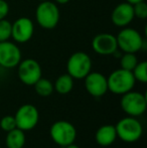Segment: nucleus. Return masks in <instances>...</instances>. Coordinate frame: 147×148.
<instances>
[{
  "mask_svg": "<svg viewBox=\"0 0 147 148\" xmlns=\"http://www.w3.org/2000/svg\"><path fill=\"white\" fill-rule=\"evenodd\" d=\"M135 78L132 72L123 69L115 70L107 78L108 91L116 95H123L127 92L133 90L135 86Z\"/></svg>",
  "mask_w": 147,
  "mask_h": 148,
  "instance_id": "f257e3e1",
  "label": "nucleus"
},
{
  "mask_svg": "<svg viewBox=\"0 0 147 148\" xmlns=\"http://www.w3.org/2000/svg\"><path fill=\"white\" fill-rule=\"evenodd\" d=\"M61 17L57 3L51 0L41 1L36 10V19L40 27L44 29H53L57 25Z\"/></svg>",
  "mask_w": 147,
  "mask_h": 148,
  "instance_id": "f03ea898",
  "label": "nucleus"
},
{
  "mask_svg": "<svg viewBox=\"0 0 147 148\" xmlns=\"http://www.w3.org/2000/svg\"><path fill=\"white\" fill-rule=\"evenodd\" d=\"M117 137L126 143L136 142L143 134V127L139 120L135 117L128 116L122 118L115 125Z\"/></svg>",
  "mask_w": 147,
  "mask_h": 148,
  "instance_id": "7ed1b4c3",
  "label": "nucleus"
},
{
  "mask_svg": "<svg viewBox=\"0 0 147 148\" xmlns=\"http://www.w3.org/2000/svg\"><path fill=\"white\" fill-rule=\"evenodd\" d=\"M118 49L123 53H136L141 51L144 45V39L138 30L131 27H122L116 35Z\"/></svg>",
  "mask_w": 147,
  "mask_h": 148,
  "instance_id": "20e7f679",
  "label": "nucleus"
},
{
  "mask_svg": "<svg viewBox=\"0 0 147 148\" xmlns=\"http://www.w3.org/2000/svg\"><path fill=\"white\" fill-rule=\"evenodd\" d=\"M49 135L55 144L66 147L75 143L77 138V129L69 121L59 120L51 126Z\"/></svg>",
  "mask_w": 147,
  "mask_h": 148,
  "instance_id": "39448f33",
  "label": "nucleus"
},
{
  "mask_svg": "<svg viewBox=\"0 0 147 148\" xmlns=\"http://www.w3.org/2000/svg\"><path fill=\"white\" fill-rule=\"evenodd\" d=\"M120 106L128 116L139 117L145 113L147 100L144 94L131 90L122 95Z\"/></svg>",
  "mask_w": 147,
  "mask_h": 148,
  "instance_id": "423d86ee",
  "label": "nucleus"
},
{
  "mask_svg": "<svg viewBox=\"0 0 147 148\" xmlns=\"http://www.w3.org/2000/svg\"><path fill=\"white\" fill-rule=\"evenodd\" d=\"M92 71V60L84 51H76L67 62V72L74 80H83Z\"/></svg>",
  "mask_w": 147,
  "mask_h": 148,
  "instance_id": "0eeeda50",
  "label": "nucleus"
},
{
  "mask_svg": "<svg viewBox=\"0 0 147 148\" xmlns=\"http://www.w3.org/2000/svg\"><path fill=\"white\" fill-rule=\"evenodd\" d=\"M17 76L20 82L26 86H34L42 76V70L37 60L25 59L18 64Z\"/></svg>",
  "mask_w": 147,
  "mask_h": 148,
  "instance_id": "6e6552de",
  "label": "nucleus"
},
{
  "mask_svg": "<svg viewBox=\"0 0 147 148\" xmlns=\"http://www.w3.org/2000/svg\"><path fill=\"white\" fill-rule=\"evenodd\" d=\"M14 118L16 127L25 132L36 128L39 120V112L34 105L24 104L17 109Z\"/></svg>",
  "mask_w": 147,
  "mask_h": 148,
  "instance_id": "1a4fd4ad",
  "label": "nucleus"
},
{
  "mask_svg": "<svg viewBox=\"0 0 147 148\" xmlns=\"http://www.w3.org/2000/svg\"><path fill=\"white\" fill-rule=\"evenodd\" d=\"M21 51L12 41H0V66L5 69H13L21 62Z\"/></svg>",
  "mask_w": 147,
  "mask_h": 148,
  "instance_id": "9d476101",
  "label": "nucleus"
},
{
  "mask_svg": "<svg viewBox=\"0 0 147 148\" xmlns=\"http://www.w3.org/2000/svg\"><path fill=\"white\" fill-rule=\"evenodd\" d=\"M34 33V24L32 20L25 16L17 18L12 23L11 38L17 43H25L32 38Z\"/></svg>",
  "mask_w": 147,
  "mask_h": 148,
  "instance_id": "9b49d317",
  "label": "nucleus"
},
{
  "mask_svg": "<svg viewBox=\"0 0 147 148\" xmlns=\"http://www.w3.org/2000/svg\"><path fill=\"white\" fill-rule=\"evenodd\" d=\"M84 80H85V88H86V91L91 96H93V97L100 98L108 92L107 78L102 73L92 72L91 71L85 77Z\"/></svg>",
  "mask_w": 147,
  "mask_h": 148,
  "instance_id": "f8f14e48",
  "label": "nucleus"
},
{
  "mask_svg": "<svg viewBox=\"0 0 147 148\" xmlns=\"http://www.w3.org/2000/svg\"><path fill=\"white\" fill-rule=\"evenodd\" d=\"M93 51L100 56L115 55L118 51L117 39L112 33H99L92 40Z\"/></svg>",
  "mask_w": 147,
  "mask_h": 148,
  "instance_id": "ddd939ff",
  "label": "nucleus"
},
{
  "mask_svg": "<svg viewBox=\"0 0 147 148\" xmlns=\"http://www.w3.org/2000/svg\"><path fill=\"white\" fill-rule=\"evenodd\" d=\"M135 18L133 11V5L128 2H122L118 4L111 13V21L118 27H126Z\"/></svg>",
  "mask_w": 147,
  "mask_h": 148,
  "instance_id": "4468645a",
  "label": "nucleus"
},
{
  "mask_svg": "<svg viewBox=\"0 0 147 148\" xmlns=\"http://www.w3.org/2000/svg\"><path fill=\"white\" fill-rule=\"evenodd\" d=\"M117 139V133L114 125L107 124L101 126L95 133V140L100 146H110Z\"/></svg>",
  "mask_w": 147,
  "mask_h": 148,
  "instance_id": "2eb2a0df",
  "label": "nucleus"
},
{
  "mask_svg": "<svg viewBox=\"0 0 147 148\" xmlns=\"http://www.w3.org/2000/svg\"><path fill=\"white\" fill-rule=\"evenodd\" d=\"M5 138V143L7 148H23L26 141V136L24 131L19 128H14L13 130L8 131Z\"/></svg>",
  "mask_w": 147,
  "mask_h": 148,
  "instance_id": "dca6fc26",
  "label": "nucleus"
},
{
  "mask_svg": "<svg viewBox=\"0 0 147 148\" xmlns=\"http://www.w3.org/2000/svg\"><path fill=\"white\" fill-rule=\"evenodd\" d=\"M74 88V79L69 74L61 75L59 78L55 80L53 84V89L61 95H67Z\"/></svg>",
  "mask_w": 147,
  "mask_h": 148,
  "instance_id": "f3484780",
  "label": "nucleus"
},
{
  "mask_svg": "<svg viewBox=\"0 0 147 148\" xmlns=\"http://www.w3.org/2000/svg\"><path fill=\"white\" fill-rule=\"evenodd\" d=\"M34 87L36 94L40 97H49L55 91L53 83L47 79L42 78V77L34 85Z\"/></svg>",
  "mask_w": 147,
  "mask_h": 148,
  "instance_id": "a211bd4d",
  "label": "nucleus"
},
{
  "mask_svg": "<svg viewBox=\"0 0 147 148\" xmlns=\"http://www.w3.org/2000/svg\"><path fill=\"white\" fill-rule=\"evenodd\" d=\"M137 64L138 60L135 53H124V55H122L121 58H120V66L123 70H127L132 72Z\"/></svg>",
  "mask_w": 147,
  "mask_h": 148,
  "instance_id": "6ab92c4d",
  "label": "nucleus"
},
{
  "mask_svg": "<svg viewBox=\"0 0 147 148\" xmlns=\"http://www.w3.org/2000/svg\"><path fill=\"white\" fill-rule=\"evenodd\" d=\"M135 81L145 84L147 83V62H138L136 66L132 71Z\"/></svg>",
  "mask_w": 147,
  "mask_h": 148,
  "instance_id": "aec40b11",
  "label": "nucleus"
},
{
  "mask_svg": "<svg viewBox=\"0 0 147 148\" xmlns=\"http://www.w3.org/2000/svg\"><path fill=\"white\" fill-rule=\"evenodd\" d=\"M12 23L6 18L0 20V41H6L11 38Z\"/></svg>",
  "mask_w": 147,
  "mask_h": 148,
  "instance_id": "412c9836",
  "label": "nucleus"
},
{
  "mask_svg": "<svg viewBox=\"0 0 147 148\" xmlns=\"http://www.w3.org/2000/svg\"><path fill=\"white\" fill-rule=\"evenodd\" d=\"M0 128L5 132L13 130L14 128H16V122L15 118L12 115H6L4 117L1 118L0 120Z\"/></svg>",
  "mask_w": 147,
  "mask_h": 148,
  "instance_id": "4be33fe9",
  "label": "nucleus"
},
{
  "mask_svg": "<svg viewBox=\"0 0 147 148\" xmlns=\"http://www.w3.org/2000/svg\"><path fill=\"white\" fill-rule=\"evenodd\" d=\"M134 16L139 19H146L147 18V4L145 1L138 2L133 4Z\"/></svg>",
  "mask_w": 147,
  "mask_h": 148,
  "instance_id": "5701e85b",
  "label": "nucleus"
},
{
  "mask_svg": "<svg viewBox=\"0 0 147 148\" xmlns=\"http://www.w3.org/2000/svg\"><path fill=\"white\" fill-rule=\"evenodd\" d=\"M9 4L5 0H0V20L6 18L9 13Z\"/></svg>",
  "mask_w": 147,
  "mask_h": 148,
  "instance_id": "b1692460",
  "label": "nucleus"
},
{
  "mask_svg": "<svg viewBox=\"0 0 147 148\" xmlns=\"http://www.w3.org/2000/svg\"><path fill=\"white\" fill-rule=\"evenodd\" d=\"M55 1L57 4H62V5H64V4H67L70 0H55Z\"/></svg>",
  "mask_w": 147,
  "mask_h": 148,
  "instance_id": "393cba45",
  "label": "nucleus"
},
{
  "mask_svg": "<svg viewBox=\"0 0 147 148\" xmlns=\"http://www.w3.org/2000/svg\"><path fill=\"white\" fill-rule=\"evenodd\" d=\"M141 1H145V0H126V2L132 4V5H133V4L138 3V2H141Z\"/></svg>",
  "mask_w": 147,
  "mask_h": 148,
  "instance_id": "a878e982",
  "label": "nucleus"
},
{
  "mask_svg": "<svg viewBox=\"0 0 147 148\" xmlns=\"http://www.w3.org/2000/svg\"><path fill=\"white\" fill-rule=\"evenodd\" d=\"M65 148H81V147L78 146L77 144H75V143H72V144L68 145V146H66Z\"/></svg>",
  "mask_w": 147,
  "mask_h": 148,
  "instance_id": "bb28decb",
  "label": "nucleus"
},
{
  "mask_svg": "<svg viewBox=\"0 0 147 148\" xmlns=\"http://www.w3.org/2000/svg\"><path fill=\"white\" fill-rule=\"evenodd\" d=\"M38 1H40V2H41V1H47V0H38Z\"/></svg>",
  "mask_w": 147,
  "mask_h": 148,
  "instance_id": "cd10ccee",
  "label": "nucleus"
},
{
  "mask_svg": "<svg viewBox=\"0 0 147 148\" xmlns=\"http://www.w3.org/2000/svg\"><path fill=\"white\" fill-rule=\"evenodd\" d=\"M0 148H1V147H0Z\"/></svg>",
  "mask_w": 147,
  "mask_h": 148,
  "instance_id": "c85d7f7f",
  "label": "nucleus"
}]
</instances>
